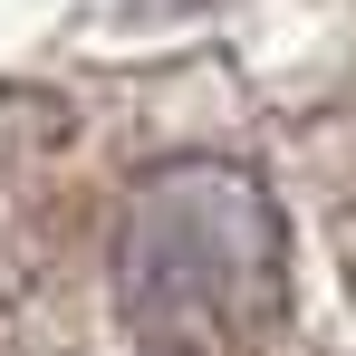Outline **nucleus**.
Masks as SVG:
<instances>
[{"label": "nucleus", "mask_w": 356, "mask_h": 356, "mask_svg": "<svg viewBox=\"0 0 356 356\" xmlns=\"http://www.w3.org/2000/svg\"><path fill=\"white\" fill-rule=\"evenodd\" d=\"M116 318L145 356H260L289 318V232L241 164L174 154L116 222Z\"/></svg>", "instance_id": "1"}]
</instances>
